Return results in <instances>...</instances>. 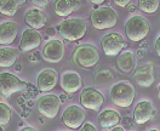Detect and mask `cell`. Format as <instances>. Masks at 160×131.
<instances>
[{"instance_id":"obj_1","label":"cell","mask_w":160,"mask_h":131,"mask_svg":"<svg viewBox=\"0 0 160 131\" xmlns=\"http://www.w3.org/2000/svg\"><path fill=\"white\" fill-rule=\"evenodd\" d=\"M109 97L113 104L121 108H128L135 101L136 90L129 80H121L112 86Z\"/></svg>"},{"instance_id":"obj_2","label":"cell","mask_w":160,"mask_h":131,"mask_svg":"<svg viewBox=\"0 0 160 131\" xmlns=\"http://www.w3.org/2000/svg\"><path fill=\"white\" fill-rule=\"evenodd\" d=\"M57 30L66 40H80L88 30V23L84 18H67L57 26Z\"/></svg>"},{"instance_id":"obj_3","label":"cell","mask_w":160,"mask_h":131,"mask_svg":"<svg viewBox=\"0 0 160 131\" xmlns=\"http://www.w3.org/2000/svg\"><path fill=\"white\" fill-rule=\"evenodd\" d=\"M150 32L149 22L143 16L133 15L125 22V34L128 39L133 43L142 41Z\"/></svg>"},{"instance_id":"obj_4","label":"cell","mask_w":160,"mask_h":131,"mask_svg":"<svg viewBox=\"0 0 160 131\" xmlns=\"http://www.w3.org/2000/svg\"><path fill=\"white\" fill-rule=\"evenodd\" d=\"M73 61L82 69L95 67L100 61V52L91 44H81L73 52Z\"/></svg>"},{"instance_id":"obj_5","label":"cell","mask_w":160,"mask_h":131,"mask_svg":"<svg viewBox=\"0 0 160 131\" xmlns=\"http://www.w3.org/2000/svg\"><path fill=\"white\" fill-rule=\"evenodd\" d=\"M92 26L96 29H110L118 23V15L110 6H101L92 10L90 15Z\"/></svg>"},{"instance_id":"obj_6","label":"cell","mask_w":160,"mask_h":131,"mask_svg":"<svg viewBox=\"0 0 160 131\" xmlns=\"http://www.w3.org/2000/svg\"><path fill=\"white\" fill-rule=\"evenodd\" d=\"M28 83L21 80L18 77L9 72L0 73V96L9 98L12 93L27 90Z\"/></svg>"},{"instance_id":"obj_7","label":"cell","mask_w":160,"mask_h":131,"mask_svg":"<svg viewBox=\"0 0 160 131\" xmlns=\"http://www.w3.org/2000/svg\"><path fill=\"white\" fill-rule=\"evenodd\" d=\"M101 46H102L103 52L107 56L114 57L117 55H120L122 50H125L126 46H128V44H126V41H125L122 35H120L119 33L112 32V33L106 34L102 38Z\"/></svg>"},{"instance_id":"obj_8","label":"cell","mask_w":160,"mask_h":131,"mask_svg":"<svg viewBox=\"0 0 160 131\" xmlns=\"http://www.w3.org/2000/svg\"><path fill=\"white\" fill-rule=\"evenodd\" d=\"M61 104H62V102L58 96L48 93V95H44L38 98L37 108L44 118L53 119L57 117V114L60 112Z\"/></svg>"},{"instance_id":"obj_9","label":"cell","mask_w":160,"mask_h":131,"mask_svg":"<svg viewBox=\"0 0 160 131\" xmlns=\"http://www.w3.org/2000/svg\"><path fill=\"white\" fill-rule=\"evenodd\" d=\"M80 103L89 111H100L104 103V96L93 88H85L80 93Z\"/></svg>"},{"instance_id":"obj_10","label":"cell","mask_w":160,"mask_h":131,"mask_svg":"<svg viewBox=\"0 0 160 131\" xmlns=\"http://www.w3.org/2000/svg\"><path fill=\"white\" fill-rule=\"evenodd\" d=\"M62 123L69 129H79L86 119V113L79 106H69L62 114Z\"/></svg>"},{"instance_id":"obj_11","label":"cell","mask_w":160,"mask_h":131,"mask_svg":"<svg viewBox=\"0 0 160 131\" xmlns=\"http://www.w3.org/2000/svg\"><path fill=\"white\" fill-rule=\"evenodd\" d=\"M64 56V44L58 39L49 40L42 50V58L49 63H58Z\"/></svg>"},{"instance_id":"obj_12","label":"cell","mask_w":160,"mask_h":131,"mask_svg":"<svg viewBox=\"0 0 160 131\" xmlns=\"http://www.w3.org/2000/svg\"><path fill=\"white\" fill-rule=\"evenodd\" d=\"M133 79L142 88H149L154 83V66L152 62L138 64L133 71Z\"/></svg>"},{"instance_id":"obj_13","label":"cell","mask_w":160,"mask_h":131,"mask_svg":"<svg viewBox=\"0 0 160 131\" xmlns=\"http://www.w3.org/2000/svg\"><path fill=\"white\" fill-rule=\"evenodd\" d=\"M58 81V74L52 68L42 69L37 78V88L41 92H49L53 90Z\"/></svg>"},{"instance_id":"obj_14","label":"cell","mask_w":160,"mask_h":131,"mask_svg":"<svg viewBox=\"0 0 160 131\" xmlns=\"http://www.w3.org/2000/svg\"><path fill=\"white\" fill-rule=\"evenodd\" d=\"M155 117V109L149 101H141L136 104L133 109V121L138 125L148 123Z\"/></svg>"},{"instance_id":"obj_15","label":"cell","mask_w":160,"mask_h":131,"mask_svg":"<svg viewBox=\"0 0 160 131\" xmlns=\"http://www.w3.org/2000/svg\"><path fill=\"white\" fill-rule=\"evenodd\" d=\"M41 44V34L37 29L27 28L23 32L20 41V50L28 52V51L38 49Z\"/></svg>"},{"instance_id":"obj_16","label":"cell","mask_w":160,"mask_h":131,"mask_svg":"<svg viewBox=\"0 0 160 131\" xmlns=\"http://www.w3.org/2000/svg\"><path fill=\"white\" fill-rule=\"evenodd\" d=\"M20 26L16 22L6 21L0 23V45H11L16 40Z\"/></svg>"},{"instance_id":"obj_17","label":"cell","mask_w":160,"mask_h":131,"mask_svg":"<svg viewBox=\"0 0 160 131\" xmlns=\"http://www.w3.org/2000/svg\"><path fill=\"white\" fill-rule=\"evenodd\" d=\"M82 85L81 78L78 73L75 72H64L61 77V88L67 93H74L78 90H80Z\"/></svg>"},{"instance_id":"obj_18","label":"cell","mask_w":160,"mask_h":131,"mask_svg":"<svg viewBox=\"0 0 160 131\" xmlns=\"http://www.w3.org/2000/svg\"><path fill=\"white\" fill-rule=\"evenodd\" d=\"M24 22L27 26H29L33 29L39 30L44 28V26L48 23V16L40 10V9H29L24 13Z\"/></svg>"},{"instance_id":"obj_19","label":"cell","mask_w":160,"mask_h":131,"mask_svg":"<svg viewBox=\"0 0 160 131\" xmlns=\"http://www.w3.org/2000/svg\"><path fill=\"white\" fill-rule=\"evenodd\" d=\"M98 123H100V126L103 130H107L109 128H115L118 126L121 118H120L119 112L114 111V109H104L98 114Z\"/></svg>"},{"instance_id":"obj_20","label":"cell","mask_w":160,"mask_h":131,"mask_svg":"<svg viewBox=\"0 0 160 131\" xmlns=\"http://www.w3.org/2000/svg\"><path fill=\"white\" fill-rule=\"evenodd\" d=\"M80 8L79 0H56L53 4L55 13L60 17H67Z\"/></svg>"},{"instance_id":"obj_21","label":"cell","mask_w":160,"mask_h":131,"mask_svg":"<svg viewBox=\"0 0 160 131\" xmlns=\"http://www.w3.org/2000/svg\"><path fill=\"white\" fill-rule=\"evenodd\" d=\"M136 66V56L132 51H125L117 58V68L121 73H130Z\"/></svg>"},{"instance_id":"obj_22","label":"cell","mask_w":160,"mask_h":131,"mask_svg":"<svg viewBox=\"0 0 160 131\" xmlns=\"http://www.w3.org/2000/svg\"><path fill=\"white\" fill-rule=\"evenodd\" d=\"M18 56V50L10 46L0 48V67L1 68H9L16 64Z\"/></svg>"},{"instance_id":"obj_23","label":"cell","mask_w":160,"mask_h":131,"mask_svg":"<svg viewBox=\"0 0 160 131\" xmlns=\"http://www.w3.org/2000/svg\"><path fill=\"white\" fill-rule=\"evenodd\" d=\"M18 8L17 0H0V13L5 16H15Z\"/></svg>"},{"instance_id":"obj_24","label":"cell","mask_w":160,"mask_h":131,"mask_svg":"<svg viewBox=\"0 0 160 131\" xmlns=\"http://www.w3.org/2000/svg\"><path fill=\"white\" fill-rule=\"evenodd\" d=\"M138 9L146 13H154L159 9V0H137Z\"/></svg>"},{"instance_id":"obj_25","label":"cell","mask_w":160,"mask_h":131,"mask_svg":"<svg viewBox=\"0 0 160 131\" xmlns=\"http://www.w3.org/2000/svg\"><path fill=\"white\" fill-rule=\"evenodd\" d=\"M11 121V108L6 104L0 102V126H5Z\"/></svg>"},{"instance_id":"obj_26","label":"cell","mask_w":160,"mask_h":131,"mask_svg":"<svg viewBox=\"0 0 160 131\" xmlns=\"http://www.w3.org/2000/svg\"><path fill=\"white\" fill-rule=\"evenodd\" d=\"M30 4H33L34 6H37V9H44L49 5L51 0H29Z\"/></svg>"},{"instance_id":"obj_27","label":"cell","mask_w":160,"mask_h":131,"mask_svg":"<svg viewBox=\"0 0 160 131\" xmlns=\"http://www.w3.org/2000/svg\"><path fill=\"white\" fill-rule=\"evenodd\" d=\"M133 119H131L129 117H125L124 119H122V125H124V128L125 129H132L133 128Z\"/></svg>"},{"instance_id":"obj_28","label":"cell","mask_w":160,"mask_h":131,"mask_svg":"<svg viewBox=\"0 0 160 131\" xmlns=\"http://www.w3.org/2000/svg\"><path fill=\"white\" fill-rule=\"evenodd\" d=\"M113 3L119 8H128L130 5L131 0H113Z\"/></svg>"},{"instance_id":"obj_29","label":"cell","mask_w":160,"mask_h":131,"mask_svg":"<svg viewBox=\"0 0 160 131\" xmlns=\"http://www.w3.org/2000/svg\"><path fill=\"white\" fill-rule=\"evenodd\" d=\"M80 131H97V130H96V128L92 124H90V123H84Z\"/></svg>"},{"instance_id":"obj_30","label":"cell","mask_w":160,"mask_h":131,"mask_svg":"<svg viewBox=\"0 0 160 131\" xmlns=\"http://www.w3.org/2000/svg\"><path fill=\"white\" fill-rule=\"evenodd\" d=\"M155 52H157V55L160 57V35L158 37V39L155 40Z\"/></svg>"},{"instance_id":"obj_31","label":"cell","mask_w":160,"mask_h":131,"mask_svg":"<svg viewBox=\"0 0 160 131\" xmlns=\"http://www.w3.org/2000/svg\"><path fill=\"white\" fill-rule=\"evenodd\" d=\"M46 34H48V37H53L56 34V29L55 28H48L46 29Z\"/></svg>"},{"instance_id":"obj_32","label":"cell","mask_w":160,"mask_h":131,"mask_svg":"<svg viewBox=\"0 0 160 131\" xmlns=\"http://www.w3.org/2000/svg\"><path fill=\"white\" fill-rule=\"evenodd\" d=\"M106 0H90V3H92L93 5H101V4H103Z\"/></svg>"},{"instance_id":"obj_33","label":"cell","mask_w":160,"mask_h":131,"mask_svg":"<svg viewBox=\"0 0 160 131\" xmlns=\"http://www.w3.org/2000/svg\"><path fill=\"white\" fill-rule=\"evenodd\" d=\"M21 131H38L35 128H33V126H26V128H23Z\"/></svg>"},{"instance_id":"obj_34","label":"cell","mask_w":160,"mask_h":131,"mask_svg":"<svg viewBox=\"0 0 160 131\" xmlns=\"http://www.w3.org/2000/svg\"><path fill=\"white\" fill-rule=\"evenodd\" d=\"M29 61H30V62H37V61H39V58H38L35 55H30V56H29Z\"/></svg>"},{"instance_id":"obj_35","label":"cell","mask_w":160,"mask_h":131,"mask_svg":"<svg viewBox=\"0 0 160 131\" xmlns=\"http://www.w3.org/2000/svg\"><path fill=\"white\" fill-rule=\"evenodd\" d=\"M112 131H125L124 130V128H121V126H115V128H113Z\"/></svg>"},{"instance_id":"obj_36","label":"cell","mask_w":160,"mask_h":131,"mask_svg":"<svg viewBox=\"0 0 160 131\" xmlns=\"http://www.w3.org/2000/svg\"><path fill=\"white\" fill-rule=\"evenodd\" d=\"M15 69H16L17 72L22 71V66H21L20 63H18V64H16V66H15Z\"/></svg>"},{"instance_id":"obj_37","label":"cell","mask_w":160,"mask_h":131,"mask_svg":"<svg viewBox=\"0 0 160 131\" xmlns=\"http://www.w3.org/2000/svg\"><path fill=\"white\" fill-rule=\"evenodd\" d=\"M143 53H144V52H143V50H138L137 51V57H142V56H143Z\"/></svg>"},{"instance_id":"obj_38","label":"cell","mask_w":160,"mask_h":131,"mask_svg":"<svg viewBox=\"0 0 160 131\" xmlns=\"http://www.w3.org/2000/svg\"><path fill=\"white\" fill-rule=\"evenodd\" d=\"M60 100H61V102L66 101V100H67V96H66V95H62V96L60 97Z\"/></svg>"},{"instance_id":"obj_39","label":"cell","mask_w":160,"mask_h":131,"mask_svg":"<svg viewBox=\"0 0 160 131\" xmlns=\"http://www.w3.org/2000/svg\"><path fill=\"white\" fill-rule=\"evenodd\" d=\"M135 10H136V8H135V6H130V8H129V12H131V13H132V12H135Z\"/></svg>"},{"instance_id":"obj_40","label":"cell","mask_w":160,"mask_h":131,"mask_svg":"<svg viewBox=\"0 0 160 131\" xmlns=\"http://www.w3.org/2000/svg\"><path fill=\"white\" fill-rule=\"evenodd\" d=\"M26 1H27V0H17V3H18V5H22V4H24V3H26Z\"/></svg>"},{"instance_id":"obj_41","label":"cell","mask_w":160,"mask_h":131,"mask_svg":"<svg viewBox=\"0 0 160 131\" xmlns=\"http://www.w3.org/2000/svg\"><path fill=\"white\" fill-rule=\"evenodd\" d=\"M158 98L160 100V85L158 86Z\"/></svg>"},{"instance_id":"obj_42","label":"cell","mask_w":160,"mask_h":131,"mask_svg":"<svg viewBox=\"0 0 160 131\" xmlns=\"http://www.w3.org/2000/svg\"><path fill=\"white\" fill-rule=\"evenodd\" d=\"M39 121H40V124H44V119H42V118H39Z\"/></svg>"},{"instance_id":"obj_43","label":"cell","mask_w":160,"mask_h":131,"mask_svg":"<svg viewBox=\"0 0 160 131\" xmlns=\"http://www.w3.org/2000/svg\"><path fill=\"white\" fill-rule=\"evenodd\" d=\"M149 131H159V130H155V129H152V130H149Z\"/></svg>"},{"instance_id":"obj_44","label":"cell","mask_w":160,"mask_h":131,"mask_svg":"<svg viewBox=\"0 0 160 131\" xmlns=\"http://www.w3.org/2000/svg\"><path fill=\"white\" fill-rule=\"evenodd\" d=\"M0 131H2V129H1V126H0Z\"/></svg>"},{"instance_id":"obj_45","label":"cell","mask_w":160,"mask_h":131,"mask_svg":"<svg viewBox=\"0 0 160 131\" xmlns=\"http://www.w3.org/2000/svg\"><path fill=\"white\" fill-rule=\"evenodd\" d=\"M103 131H107V130H103Z\"/></svg>"}]
</instances>
